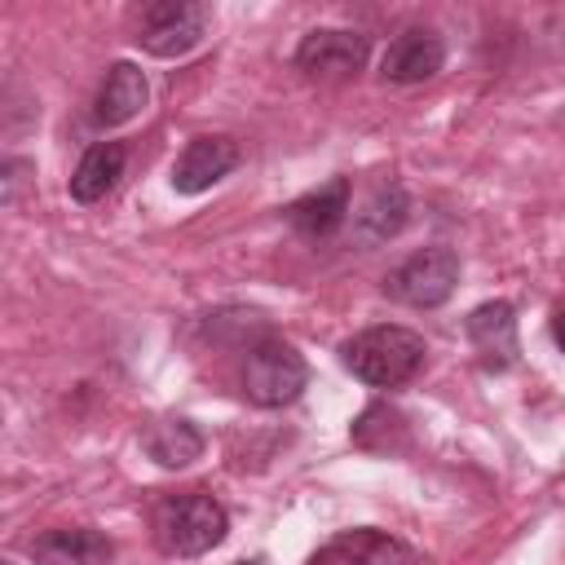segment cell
Returning <instances> with one entry per match:
<instances>
[{"instance_id":"obj_7","label":"cell","mask_w":565,"mask_h":565,"mask_svg":"<svg viewBox=\"0 0 565 565\" xmlns=\"http://www.w3.org/2000/svg\"><path fill=\"white\" fill-rule=\"evenodd\" d=\"M309 565H419V556L397 534L375 530V525H358V530L327 539L309 556Z\"/></svg>"},{"instance_id":"obj_11","label":"cell","mask_w":565,"mask_h":565,"mask_svg":"<svg viewBox=\"0 0 565 565\" xmlns=\"http://www.w3.org/2000/svg\"><path fill=\"white\" fill-rule=\"evenodd\" d=\"M146 102H150L146 75H141L132 62H115V66L106 71L97 97H93V124H97V128H119V124L137 119V115L146 110Z\"/></svg>"},{"instance_id":"obj_19","label":"cell","mask_w":565,"mask_h":565,"mask_svg":"<svg viewBox=\"0 0 565 565\" xmlns=\"http://www.w3.org/2000/svg\"><path fill=\"white\" fill-rule=\"evenodd\" d=\"M247 565H256V561H247Z\"/></svg>"},{"instance_id":"obj_20","label":"cell","mask_w":565,"mask_h":565,"mask_svg":"<svg viewBox=\"0 0 565 565\" xmlns=\"http://www.w3.org/2000/svg\"><path fill=\"white\" fill-rule=\"evenodd\" d=\"M4 565H9V561H4Z\"/></svg>"},{"instance_id":"obj_14","label":"cell","mask_w":565,"mask_h":565,"mask_svg":"<svg viewBox=\"0 0 565 565\" xmlns=\"http://www.w3.org/2000/svg\"><path fill=\"white\" fill-rule=\"evenodd\" d=\"M124 146L119 141H93L84 154H79V163H75V172H71V199L75 203H97V199H106L115 185H119V177H124Z\"/></svg>"},{"instance_id":"obj_4","label":"cell","mask_w":565,"mask_h":565,"mask_svg":"<svg viewBox=\"0 0 565 565\" xmlns=\"http://www.w3.org/2000/svg\"><path fill=\"white\" fill-rule=\"evenodd\" d=\"M459 282V252L455 247H424L415 256H406L388 278H384V291L397 300V305H411V309H437L450 300Z\"/></svg>"},{"instance_id":"obj_8","label":"cell","mask_w":565,"mask_h":565,"mask_svg":"<svg viewBox=\"0 0 565 565\" xmlns=\"http://www.w3.org/2000/svg\"><path fill=\"white\" fill-rule=\"evenodd\" d=\"M446 66V44L428 26H406L380 57V75L388 84H424Z\"/></svg>"},{"instance_id":"obj_5","label":"cell","mask_w":565,"mask_h":565,"mask_svg":"<svg viewBox=\"0 0 565 565\" xmlns=\"http://www.w3.org/2000/svg\"><path fill=\"white\" fill-rule=\"evenodd\" d=\"M207 22H212L207 4H199V0H163V4H150L141 13L137 44L150 57H185L207 35Z\"/></svg>"},{"instance_id":"obj_3","label":"cell","mask_w":565,"mask_h":565,"mask_svg":"<svg viewBox=\"0 0 565 565\" xmlns=\"http://www.w3.org/2000/svg\"><path fill=\"white\" fill-rule=\"evenodd\" d=\"M309 384V366L305 358L278 340V335H260L252 349H247V366H243V393L247 402L265 406V411H278V406H291Z\"/></svg>"},{"instance_id":"obj_16","label":"cell","mask_w":565,"mask_h":565,"mask_svg":"<svg viewBox=\"0 0 565 565\" xmlns=\"http://www.w3.org/2000/svg\"><path fill=\"white\" fill-rule=\"evenodd\" d=\"M146 455L159 463V468H190L199 455H203V433L181 419V415H168V419H154L141 437Z\"/></svg>"},{"instance_id":"obj_18","label":"cell","mask_w":565,"mask_h":565,"mask_svg":"<svg viewBox=\"0 0 565 565\" xmlns=\"http://www.w3.org/2000/svg\"><path fill=\"white\" fill-rule=\"evenodd\" d=\"M552 335H556V344L565 349V313H556V322H552Z\"/></svg>"},{"instance_id":"obj_15","label":"cell","mask_w":565,"mask_h":565,"mask_svg":"<svg viewBox=\"0 0 565 565\" xmlns=\"http://www.w3.org/2000/svg\"><path fill=\"white\" fill-rule=\"evenodd\" d=\"M411 216V199L402 185H380L358 212H353V238L375 247V243H388Z\"/></svg>"},{"instance_id":"obj_1","label":"cell","mask_w":565,"mask_h":565,"mask_svg":"<svg viewBox=\"0 0 565 565\" xmlns=\"http://www.w3.org/2000/svg\"><path fill=\"white\" fill-rule=\"evenodd\" d=\"M424 353H428L424 335L411 327H397V322L366 327L340 344V362L371 388H397V384L415 380V371L424 366Z\"/></svg>"},{"instance_id":"obj_13","label":"cell","mask_w":565,"mask_h":565,"mask_svg":"<svg viewBox=\"0 0 565 565\" xmlns=\"http://www.w3.org/2000/svg\"><path fill=\"white\" fill-rule=\"evenodd\" d=\"M349 216V177H331L327 185L300 194L287 207V221L296 225V234L305 238H331Z\"/></svg>"},{"instance_id":"obj_17","label":"cell","mask_w":565,"mask_h":565,"mask_svg":"<svg viewBox=\"0 0 565 565\" xmlns=\"http://www.w3.org/2000/svg\"><path fill=\"white\" fill-rule=\"evenodd\" d=\"M353 441L362 446V450H375V455H388V450H402V441H406V419L397 415V411H388V406H366L362 415H358V424H353Z\"/></svg>"},{"instance_id":"obj_12","label":"cell","mask_w":565,"mask_h":565,"mask_svg":"<svg viewBox=\"0 0 565 565\" xmlns=\"http://www.w3.org/2000/svg\"><path fill=\"white\" fill-rule=\"evenodd\" d=\"M110 556H115L110 539L88 525H62L31 543L35 565H110Z\"/></svg>"},{"instance_id":"obj_6","label":"cell","mask_w":565,"mask_h":565,"mask_svg":"<svg viewBox=\"0 0 565 565\" xmlns=\"http://www.w3.org/2000/svg\"><path fill=\"white\" fill-rule=\"evenodd\" d=\"M371 44L362 31H344V26H318L296 44V66L309 79H349L362 71Z\"/></svg>"},{"instance_id":"obj_10","label":"cell","mask_w":565,"mask_h":565,"mask_svg":"<svg viewBox=\"0 0 565 565\" xmlns=\"http://www.w3.org/2000/svg\"><path fill=\"white\" fill-rule=\"evenodd\" d=\"M468 340L486 371H508L516 362V313L508 300H486L468 313Z\"/></svg>"},{"instance_id":"obj_2","label":"cell","mask_w":565,"mask_h":565,"mask_svg":"<svg viewBox=\"0 0 565 565\" xmlns=\"http://www.w3.org/2000/svg\"><path fill=\"white\" fill-rule=\"evenodd\" d=\"M225 530H230L225 508L203 490L172 494L154 508V543L168 556H203L225 539Z\"/></svg>"},{"instance_id":"obj_9","label":"cell","mask_w":565,"mask_h":565,"mask_svg":"<svg viewBox=\"0 0 565 565\" xmlns=\"http://www.w3.org/2000/svg\"><path fill=\"white\" fill-rule=\"evenodd\" d=\"M238 163V146L230 137H194L181 159L172 163V190L177 194H203L221 177H230Z\"/></svg>"}]
</instances>
